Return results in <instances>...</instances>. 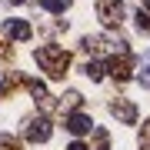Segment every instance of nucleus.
Here are the masks:
<instances>
[{"mask_svg": "<svg viewBox=\"0 0 150 150\" xmlns=\"http://www.w3.org/2000/svg\"><path fill=\"white\" fill-rule=\"evenodd\" d=\"M67 130L77 134V137H80V134H90V130H93V120L87 117V113H70V117H67Z\"/></svg>", "mask_w": 150, "mask_h": 150, "instance_id": "3", "label": "nucleus"}, {"mask_svg": "<svg viewBox=\"0 0 150 150\" xmlns=\"http://www.w3.org/2000/svg\"><path fill=\"white\" fill-rule=\"evenodd\" d=\"M27 137L33 140V144H43V140L50 137V123L47 120H33L30 127H27Z\"/></svg>", "mask_w": 150, "mask_h": 150, "instance_id": "6", "label": "nucleus"}, {"mask_svg": "<svg viewBox=\"0 0 150 150\" xmlns=\"http://www.w3.org/2000/svg\"><path fill=\"white\" fill-rule=\"evenodd\" d=\"M83 70H87V77H90V80H100V77H103V67H100V64H87Z\"/></svg>", "mask_w": 150, "mask_h": 150, "instance_id": "7", "label": "nucleus"}, {"mask_svg": "<svg viewBox=\"0 0 150 150\" xmlns=\"http://www.w3.org/2000/svg\"><path fill=\"white\" fill-rule=\"evenodd\" d=\"M137 27H140V30H144V33L150 30V17H147L144 10H140V13H137Z\"/></svg>", "mask_w": 150, "mask_h": 150, "instance_id": "10", "label": "nucleus"}, {"mask_svg": "<svg viewBox=\"0 0 150 150\" xmlns=\"http://www.w3.org/2000/svg\"><path fill=\"white\" fill-rule=\"evenodd\" d=\"M144 7H147V10H150V0H144Z\"/></svg>", "mask_w": 150, "mask_h": 150, "instance_id": "14", "label": "nucleus"}, {"mask_svg": "<svg viewBox=\"0 0 150 150\" xmlns=\"http://www.w3.org/2000/svg\"><path fill=\"white\" fill-rule=\"evenodd\" d=\"M33 60H37V67H43V74H50V77H64V70L70 64L64 47H40L37 54H33Z\"/></svg>", "mask_w": 150, "mask_h": 150, "instance_id": "1", "label": "nucleus"}, {"mask_svg": "<svg viewBox=\"0 0 150 150\" xmlns=\"http://www.w3.org/2000/svg\"><path fill=\"white\" fill-rule=\"evenodd\" d=\"M110 113H113L117 120H123V123H134V120H137V110H134L130 100H113V103H110Z\"/></svg>", "mask_w": 150, "mask_h": 150, "instance_id": "4", "label": "nucleus"}, {"mask_svg": "<svg viewBox=\"0 0 150 150\" xmlns=\"http://www.w3.org/2000/svg\"><path fill=\"white\" fill-rule=\"evenodd\" d=\"M64 103H67V107H80V93H77V90H70Z\"/></svg>", "mask_w": 150, "mask_h": 150, "instance_id": "11", "label": "nucleus"}, {"mask_svg": "<svg viewBox=\"0 0 150 150\" xmlns=\"http://www.w3.org/2000/svg\"><path fill=\"white\" fill-rule=\"evenodd\" d=\"M70 150H87V147L83 144H70Z\"/></svg>", "mask_w": 150, "mask_h": 150, "instance_id": "13", "label": "nucleus"}, {"mask_svg": "<svg viewBox=\"0 0 150 150\" xmlns=\"http://www.w3.org/2000/svg\"><path fill=\"white\" fill-rule=\"evenodd\" d=\"M67 7H70V0H47V10H54V13L67 10Z\"/></svg>", "mask_w": 150, "mask_h": 150, "instance_id": "8", "label": "nucleus"}, {"mask_svg": "<svg viewBox=\"0 0 150 150\" xmlns=\"http://www.w3.org/2000/svg\"><path fill=\"white\" fill-rule=\"evenodd\" d=\"M4 33L13 37V40H27V37H30V23H27V20H7V23H4Z\"/></svg>", "mask_w": 150, "mask_h": 150, "instance_id": "5", "label": "nucleus"}, {"mask_svg": "<svg viewBox=\"0 0 150 150\" xmlns=\"http://www.w3.org/2000/svg\"><path fill=\"white\" fill-rule=\"evenodd\" d=\"M137 80H140V83H144L147 90H150V60L144 64V70H140V77H137Z\"/></svg>", "mask_w": 150, "mask_h": 150, "instance_id": "9", "label": "nucleus"}, {"mask_svg": "<svg viewBox=\"0 0 150 150\" xmlns=\"http://www.w3.org/2000/svg\"><path fill=\"white\" fill-rule=\"evenodd\" d=\"M97 13H100L103 27H117L123 20V4L120 0H100V4H97Z\"/></svg>", "mask_w": 150, "mask_h": 150, "instance_id": "2", "label": "nucleus"}, {"mask_svg": "<svg viewBox=\"0 0 150 150\" xmlns=\"http://www.w3.org/2000/svg\"><path fill=\"white\" fill-rule=\"evenodd\" d=\"M140 144H150V120H147V130L140 134Z\"/></svg>", "mask_w": 150, "mask_h": 150, "instance_id": "12", "label": "nucleus"}]
</instances>
